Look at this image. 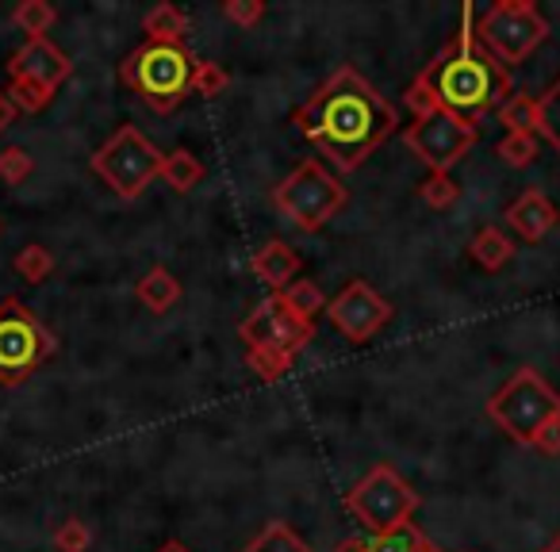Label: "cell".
I'll list each match as a JSON object with an SVG mask.
<instances>
[{
    "label": "cell",
    "instance_id": "1",
    "mask_svg": "<svg viewBox=\"0 0 560 552\" xmlns=\"http://www.w3.org/2000/svg\"><path fill=\"white\" fill-rule=\"evenodd\" d=\"M292 124L319 154H327L330 165L353 173L399 131V111L373 81L361 78L353 66H342L304 104H296Z\"/></svg>",
    "mask_w": 560,
    "mask_h": 552
},
{
    "label": "cell",
    "instance_id": "2",
    "mask_svg": "<svg viewBox=\"0 0 560 552\" xmlns=\"http://www.w3.org/2000/svg\"><path fill=\"white\" fill-rule=\"evenodd\" d=\"M430 89L438 93L442 108L457 111L465 119H480L499 111L514 96V78L499 58H491L476 39V9L465 0L460 27L422 70Z\"/></svg>",
    "mask_w": 560,
    "mask_h": 552
},
{
    "label": "cell",
    "instance_id": "3",
    "mask_svg": "<svg viewBox=\"0 0 560 552\" xmlns=\"http://www.w3.org/2000/svg\"><path fill=\"white\" fill-rule=\"evenodd\" d=\"M192 66L180 47H158V43H142L139 50L119 62V81L147 104L158 116H173L192 93Z\"/></svg>",
    "mask_w": 560,
    "mask_h": 552
},
{
    "label": "cell",
    "instance_id": "4",
    "mask_svg": "<svg viewBox=\"0 0 560 552\" xmlns=\"http://www.w3.org/2000/svg\"><path fill=\"white\" fill-rule=\"evenodd\" d=\"M488 419L503 430L511 442L534 445V437L560 419V396L549 388L537 368H518L495 396L488 399Z\"/></svg>",
    "mask_w": 560,
    "mask_h": 552
},
{
    "label": "cell",
    "instance_id": "5",
    "mask_svg": "<svg viewBox=\"0 0 560 552\" xmlns=\"http://www.w3.org/2000/svg\"><path fill=\"white\" fill-rule=\"evenodd\" d=\"M272 203H277L280 215H289L300 231L315 234L335 215H342V208L350 203V192H346V185L327 165L307 157V162H300L289 177L272 188Z\"/></svg>",
    "mask_w": 560,
    "mask_h": 552
},
{
    "label": "cell",
    "instance_id": "6",
    "mask_svg": "<svg viewBox=\"0 0 560 552\" xmlns=\"http://www.w3.org/2000/svg\"><path fill=\"white\" fill-rule=\"evenodd\" d=\"M346 510L361 521L373 537L392 533L407 526L419 510V491L404 480L392 465H373L350 491H346Z\"/></svg>",
    "mask_w": 560,
    "mask_h": 552
},
{
    "label": "cell",
    "instance_id": "7",
    "mask_svg": "<svg viewBox=\"0 0 560 552\" xmlns=\"http://www.w3.org/2000/svg\"><path fill=\"white\" fill-rule=\"evenodd\" d=\"M162 150L139 131V127H119L108 142L93 154V173L119 196V200H139L162 173Z\"/></svg>",
    "mask_w": 560,
    "mask_h": 552
},
{
    "label": "cell",
    "instance_id": "8",
    "mask_svg": "<svg viewBox=\"0 0 560 552\" xmlns=\"http://www.w3.org/2000/svg\"><path fill=\"white\" fill-rule=\"evenodd\" d=\"M476 39L491 58H499L511 70L549 39V24L534 0H499L483 16H476Z\"/></svg>",
    "mask_w": 560,
    "mask_h": 552
},
{
    "label": "cell",
    "instance_id": "9",
    "mask_svg": "<svg viewBox=\"0 0 560 552\" xmlns=\"http://www.w3.org/2000/svg\"><path fill=\"white\" fill-rule=\"evenodd\" d=\"M50 357H55V334L27 312L24 300H0V384L16 388Z\"/></svg>",
    "mask_w": 560,
    "mask_h": 552
},
{
    "label": "cell",
    "instance_id": "10",
    "mask_svg": "<svg viewBox=\"0 0 560 552\" xmlns=\"http://www.w3.org/2000/svg\"><path fill=\"white\" fill-rule=\"evenodd\" d=\"M238 338L246 345V353H269V357H300L304 345H312L315 322L296 315L289 307V300L272 292L265 296L246 319L238 322Z\"/></svg>",
    "mask_w": 560,
    "mask_h": 552
},
{
    "label": "cell",
    "instance_id": "11",
    "mask_svg": "<svg viewBox=\"0 0 560 552\" xmlns=\"http://www.w3.org/2000/svg\"><path fill=\"white\" fill-rule=\"evenodd\" d=\"M480 139V127L476 119H465L457 111L442 108L427 119H415L404 131V142L430 173H450L457 162H465V154Z\"/></svg>",
    "mask_w": 560,
    "mask_h": 552
},
{
    "label": "cell",
    "instance_id": "12",
    "mask_svg": "<svg viewBox=\"0 0 560 552\" xmlns=\"http://www.w3.org/2000/svg\"><path fill=\"white\" fill-rule=\"evenodd\" d=\"M327 319L346 342L365 345L392 322V304L365 281H350L335 300H327Z\"/></svg>",
    "mask_w": 560,
    "mask_h": 552
},
{
    "label": "cell",
    "instance_id": "13",
    "mask_svg": "<svg viewBox=\"0 0 560 552\" xmlns=\"http://www.w3.org/2000/svg\"><path fill=\"white\" fill-rule=\"evenodd\" d=\"M70 73H73V62L50 39H27L24 47L9 58V78L39 81V85L55 89V93Z\"/></svg>",
    "mask_w": 560,
    "mask_h": 552
},
{
    "label": "cell",
    "instance_id": "14",
    "mask_svg": "<svg viewBox=\"0 0 560 552\" xmlns=\"http://www.w3.org/2000/svg\"><path fill=\"white\" fill-rule=\"evenodd\" d=\"M503 219L522 242H541L545 234L560 223V211H557V203H552L549 196L537 192V188H529V192H522L518 200L503 211Z\"/></svg>",
    "mask_w": 560,
    "mask_h": 552
},
{
    "label": "cell",
    "instance_id": "15",
    "mask_svg": "<svg viewBox=\"0 0 560 552\" xmlns=\"http://www.w3.org/2000/svg\"><path fill=\"white\" fill-rule=\"evenodd\" d=\"M300 265H304V261H300V254L289 246V242H280V238H269L254 257H249V269H254V277L261 284H269L272 292H284L289 284H296Z\"/></svg>",
    "mask_w": 560,
    "mask_h": 552
},
{
    "label": "cell",
    "instance_id": "16",
    "mask_svg": "<svg viewBox=\"0 0 560 552\" xmlns=\"http://www.w3.org/2000/svg\"><path fill=\"white\" fill-rule=\"evenodd\" d=\"M468 257L480 265L483 272H499L503 265H511L514 257V242L511 234H503L499 226H480L468 242Z\"/></svg>",
    "mask_w": 560,
    "mask_h": 552
},
{
    "label": "cell",
    "instance_id": "17",
    "mask_svg": "<svg viewBox=\"0 0 560 552\" xmlns=\"http://www.w3.org/2000/svg\"><path fill=\"white\" fill-rule=\"evenodd\" d=\"M135 296H139V304L147 307V312L165 315L180 300V284H177V277H173L170 269L154 265L147 277H139V284H135Z\"/></svg>",
    "mask_w": 560,
    "mask_h": 552
},
{
    "label": "cell",
    "instance_id": "18",
    "mask_svg": "<svg viewBox=\"0 0 560 552\" xmlns=\"http://www.w3.org/2000/svg\"><path fill=\"white\" fill-rule=\"evenodd\" d=\"M142 32H147V43L180 47V39L188 35V16L177 4H158V9H150L147 20H142Z\"/></svg>",
    "mask_w": 560,
    "mask_h": 552
},
{
    "label": "cell",
    "instance_id": "19",
    "mask_svg": "<svg viewBox=\"0 0 560 552\" xmlns=\"http://www.w3.org/2000/svg\"><path fill=\"white\" fill-rule=\"evenodd\" d=\"M158 177H162L173 192L185 196V192H192L203 177H208V169H203L200 157L188 154V150H170V154L162 157V173H158Z\"/></svg>",
    "mask_w": 560,
    "mask_h": 552
},
{
    "label": "cell",
    "instance_id": "20",
    "mask_svg": "<svg viewBox=\"0 0 560 552\" xmlns=\"http://www.w3.org/2000/svg\"><path fill=\"white\" fill-rule=\"evenodd\" d=\"M242 552H312V544L289 521H265V529Z\"/></svg>",
    "mask_w": 560,
    "mask_h": 552
},
{
    "label": "cell",
    "instance_id": "21",
    "mask_svg": "<svg viewBox=\"0 0 560 552\" xmlns=\"http://www.w3.org/2000/svg\"><path fill=\"white\" fill-rule=\"evenodd\" d=\"M55 20H58V12H55V4H47V0H24V4L12 12V24H16L27 39H47Z\"/></svg>",
    "mask_w": 560,
    "mask_h": 552
},
{
    "label": "cell",
    "instance_id": "22",
    "mask_svg": "<svg viewBox=\"0 0 560 552\" xmlns=\"http://www.w3.org/2000/svg\"><path fill=\"white\" fill-rule=\"evenodd\" d=\"M12 101V108L24 111V116H39V111L50 108V101H55V89L39 85V81H24V78H12L9 81V93H4Z\"/></svg>",
    "mask_w": 560,
    "mask_h": 552
},
{
    "label": "cell",
    "instance_id": "23",
    "mask_svg": "<svg viewBox=\"0 0 560 552\" xmlns=\"http://www.w3.org/2000/svg\"><path fill=\"white\" fill-rule=\"evenodd\" d=\"M499 124L506 127V134H537V101L526 93H514L499 108Z\"/></svg>",
    "mask_w": 560,
    "mask_h": 552
},
{
    "label": "cell",
    "instance_id": "24",
    "mask_svg": "<svg viewBox=\"0 0 560 552\" xmlns=\"http://www.w3.org/2000/svg\"><path fill=\"white\" fill-rule=\"evenodd\" d=\"M537 134L560 154V78L549 85V93L537 96Z\"/></svg>",
    "mask_w": 560,
    "mask_h": 552
},
{
    "label": "cell",
    "instance_id": "25",
    "mask_svg": "<svg viewBox=\"0 0 560 552\" xmlns=\"http://www.w3.org/2000/svg\"><path fill=\"white\" fill-rule=\"evenodd\" d=\"M16 272L24 284H43L55 272V254L47 246H39V242H32V246H24L16 254Z\"/></svg>",
    "mask_w": 560,
    "mask_h": 552
},
{
    "label": "cell",
    "instance_id": "26",
    "mask_svg": "<svg viewBox=\"0 0 560 552\" xmlns=\"http://www.w3.org/2000/svg\"><path fill=\"white\" fill-rule=\"evenodd\" d=\"M457 196H460V185L450 177V173H430V177L419 185V200L434 211H450L453 203H457Z\"/></svg>",
    "mask_w": 560,
    "mask_h": 552
},
{
    "label": "cell",
    "instance_id": "27",
    "mask_svg": "<svg viewBox=\"0 0 560 552\" xmlns=\"http://www.w3.org/2000/svg\"><path fill=\"white\" fill-rule=\"evenodd\" d=\"M280 296L289 300L292 312L304 315V319H312V322H315V315H319V312H327V296H323V289H319V284H312V281L289 284V289L280 292Z\"/></svg>",
    "mask_w": 560,
    "mask_h": 552
},
{
    "label": "cell",
    "instance_id": "28",
    "mask_svg": "<svg viewBox=\"0 0 560 552\" xmlns=\"http://www.w3.org/2000/svg\"><path fill=\"white\" fill-rule=\"evenodd\" d=\"M495 154L503 157L511 169H526L537 162V134H506L495 146Z\"/></svg>",
    "mask_w": 560,
    "mask_h": 552
},
{
    "label": "cell",
    "instance_id": "29",
    "mask_svg": "<svg viewBox=\"0 0 560 552\" xmlns=\"http://www.w3.org/2000/svg\"><path fill=\"white\" fill-rule=\"evenodd\" d=\"M226 85H231V73H226L219 62H196L192 66V93L215 101V96L226 93Z\"/></svg>",
    "mask_w": 560,
    "mask_h": 552
},
{
    "label": "cell",
    "instance_id": "30",
    "mask_svg": "<svg viewBox=\"0 0 560 552\" xmlns=\"http://www.w3.org/2000/svg\"><path fill=\"white\" fill-rule=\"evenodd\" d=\"M35 173V157L24 146H4L0 150V180L4 185H24Z\"/></svg>",
    "mask_w": 560,
    "mask_h": 552
},
{
    "label": "cell",
    "instance_id": "31",
    "mask_svg": "<svg viewBox=\"0 0 560 552\" xmlns=\"http://www.w3.org/2000/svg\"><path fill=\"white\" fill-rule=\"evenodd\" d=\"M89 544H93V529H89L81 518H66L62 526L55 529L58 552H89Z\"/></svg>",
    "mask_w": 560,
    "mask_h": 552
},
{
    "label": "cell",
    "instance_id": "32",
    "mask_svg": "<svg viewBox=\"0 0 560 552\" xmlns=\"http://www.w3.org/2000/svg\"><path fill=\"white\" fill-rule=\"evenodd\" d=\"M422 529L415 526V521H407V526L392 529V533H381L369 541V552H415V544H419Z\"/></svg>",
    "mask_w": 560,
    "mask_h": 552
},
{
    "label": "cell",
    "instance_id": "33",
    "mask_svg": "<svg viewBox=\"0 0 560 552\" xmlns=\"http://www.w3.org/2000/svg\"><path fill=\"white\" fill-rule=\"evenodd\" d=\"M407 108H411L415 119H427V116H434V111H442V101H438V93L430 89V81L422 78V73L411 81V89H407Z\"/></svg>",
    "mask_w": 560,
    "mask_h": 552
},
{
    "label": "cell",
    "instance_id": "34",
    "mask_svg": "<svg viewBox=\"0 0 560 552\" xmlns=\"http://www.w3.org/2000/svg\"><path fill=\"white\" fill-rule=\"evenodd\" d=\"M223 16L231 20L234 27H257L265 20V0H226Z\"/></svg>",
    "mask_w": 560,
    "mask_h": 552
},
{
    "label": "cell",
    "instance_id": "35",
    "mask_svg": "<svg viewBox=\"0 0 560 552\" xmlns=\"http://www.w3.org/2000/svg\"><path fill=\"white\" fill-rule=\"evenodd\" d=\"M534 449L545 453V457H560V419H552L549 426L534 437Z\"/></svg>",
    "mask_w": 560,
    "mask_h": 552
},
{
    "label": "cell",
    "instance_id": "36",
    "mask_svg": "<svg viewBox=\"0 0 560 552\" xmlns=\"http://www.w3.org/2000/svg\"><path fill=\"white\" fill-rule=\"evenodd\" d=\"M335 552H369V541L365 537H346V541L335 544Z\"/></svg>",
    "mask_w": 560,
    "mask_h": 552
},
{
    "label": "cell",
    "instance_id": "37",
    "mask_svg": "<svg viewBox=\"0 0 560 552\" xmlns=\"http://www.w3.org/2000/svg\"><path fill=\"white\" fill-rule=\"evenodd\" d=\"M415 552H442V549H438V544L430 541L427 533H422V537H419V544H415Z\"/></svg>",
    "mask_w": 560,
    "mask_h": 552
},
{
    "label": "cell",
    "instance_id": "38",
    "mask_svg": "<svg viewBox=\"0 0 560 552\" xmlns=\"http://www.w3.org/2000/svg\"><path fill=\"white\" fill-rule=\"evenodd\" d=\"M158 552H188V549H185V544H180V541H165Z\"/></svg>",
    "mask_w": 560,
    "mask_h": 552
},
{
    "label": "cell",
    "instance_id": "39",
    "mask_svg": "<svg viewBox=\"0 0 560 552\" xmlns=\"http://www.w3.org/2000/svg\"><path fill=\"white\" fill-rule=\"evenodd\" d=\"M541 552H560V533H557V537H552V541H549V544H545V549H541Z\"/></svg>",
    "mask_w": 560,
    "mask_h": 552
}]
</instances>
